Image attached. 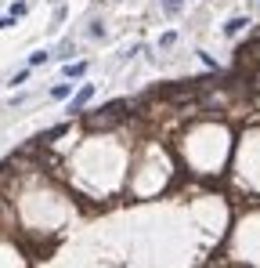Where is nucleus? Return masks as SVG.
Here are the masks:
<instances>
[{"label": "nucleus", "mask_w": 260, "mask_h": 268, "mask_svg": "<svg viewBox=\"0 0 260 268\" xmlns=\"http://www.w3.org/2000/svg\"><path fill=\"white\" fill-rule=\"evenodd\" d=\"M72 55V40H62V47L55 51V58H69Z\"/></svg>", "instance_id": "10"}, {"label": "nucleus", "mask_w": 260, "mask_h": 268, "mask_svg": "<svg viewBox=\"0 0 260 268\" xmlns=\"http://www.w3.org/2000/svg\"><path fill=\"white\" fill-rule=\"evenodd\" d=\"M91 98H94V84H83V87H80V94H72V102H69V112H80V109H87V105H91Z\"/></svg>", "instance_id": "2"}, {"label": "nucleus", "mask_w": 260, "mask_h": 268, "mask_svg": "<svg viewBox=\"0 0 260 268\" xmlns=\"http://www.w3.org/2000/svg\"><path fill=\"white\" fill-rule=\"evenodd\" d=\"M123 116H126V102H105L101 109H94V112H87V116H83V127L94 131V134H101V131L119 127Z\"/></svg>", "instance_id": "1"}, {"label": "nucleus", "mask_w": 260, "mask_h": 268, "mask_svg": "<svg viewBox=\"0 0 260 268\" xmlns=\"http://www.w3.org/2000/svg\"><path fill=\"white\" fill-rule=\"evenodd\" d=\"M173 44H177V33H173V29L159 36V47H173Z\"/></svg>", "instance_id": "9"}, {"label": "nucleus", "mask_w": 260, "mask_h": 268, "mask_svg": "<svg viewBox=\"0 0 260 268\" xmlns=\"http://www.w3.org/2000/svg\"><path fill=\"white\" fill-rule=\"evenodd\" d=\"M51 98H72V84H65V80L55 84V87H51Z\"/></svg>", "instance_id": "5"}, {"label": "nucleus", "mask_w": 260, "mask_h": 268, "mask_svg": "<svg viewBox=\"0 0 260 268\" xmlns=\"http://www.w3.org/2000/svg\"><path fill=\"white\" fill-rule=\"evenodd\" d=\"M249 91L260 94V69H253V76H249Z\"/></svg>", "instance_id": "11"}, {"label": "nucleus", "mask_w": 260, "mask_h": 268, "mask_svg": "<svg viewBox=\"0 0 260 268\" xmlns=\"http://www.w3.org/2000/svg\"><path fill=\"white\" fill-rule=\"evenodd\" d=\"M51 55L47 51H36V55H29V69H36V65H43V62H47Z\"/></svg>", "instance_id": "8"}, {"label": "nucleus", "mask_w": 260, "mask_h": 268, "mask_svg": "<svg viewBox=\"0 0 260 268\" xmlns=\"http://www.w3.org/2000/svg\"><path fill=\"white\" fill-rule=\"evenodd\" d=\"M87 72V65L83 62H72V65H65V76H69V80H76V76H83Z\"/></svg>", "instance_id": "7"}, {"label": "nucleus", "mask_w": 260, "mask_h": 268, "mask_svg": "<svg viewBox=\"0 0 260 268\" xmlns=\"http://www.w3.org/2000/svg\"><path fill=\"white\" fill-rule=\"evenodd\" d=\"M246 26H249V18H246V15H235V18L224 26V36H235V33H242Z\"/></svg>", "instance_id": "4"}, {"label": "nucleus", "mask_w": 260, "mask_h": 268, "mask_svg": "<svg viewBox=\"0 0 260 268\" xmlns=\"http://www.w3.org/2000/svg\"><path fill=\"white\" fill-rule=\"evenodd\" d=\"M163 11L166 15H181L185 11V0H163Z\"/></svg>", "instance_id": "6"}, {"label": "nucleus", "mask_w": 260, "mask_h": 268, "mask_svg": "<svg viewBox=\"0 0 260 268\" xmlns=\"http://www.w3.org/2000/svg\"><path fill=\"white\" fill-rule=\"evenodd\" d=\"M11 26H15V18H11V15H8V18H0V29H11Z\"/></svg>", "instance_id": "13"}, {"label": "nucleus", "mask_w": 260, "mask_h": 268, "mask_svg": "<svg viewBox=\"0 0 260 268\" xmlns=\"http://www.w3.org/2000/svg\"><path fill=\"white\" fill-rule=\"evenodd\" d=\"M65 131H69V124H55L51 131H43V134L36 138V145H51V141H55V138H62Z\"/></svg>", "instance_id": "3"}, {"label": "nucleus", "mask_w": 260, "mask_h": 268, "mask_svg": "<svg viewBox=\"0 0 260 268\" xmlns=\"http://www.w3.org/2000/svg\"><path fill=\"white\" fill-rule=\"evenodd\" d=\"M87 36H94V40H101V36H105V29H101V26H87Z\"/></svg>", "instance_id": "12"}]
</instances>
